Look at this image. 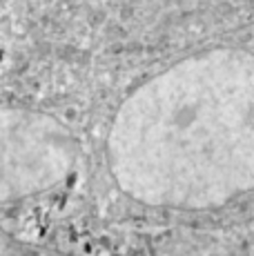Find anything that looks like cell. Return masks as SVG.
Here are the masks:
<instances>
[{"label":"cell","mask_w":254,"mask_h":256,"mask_svg":"<svg viewBox=\"0 0 254 256\" xmlns=\"http://www.w3.org/2000/svg\"><path fill=\"white\" fill-rule=\"evenodd\" d=\"M107 160L130 198L208 210L254 190V54L210 49L178 60L123 100Z\"/></svg>","instance_id":"1"},{"label":"cell","mask_w":254,"mask_h":256,"mask_svg":"<svg viewBox=\"0 0 254 256\" xmlns=\"http://www.w3.org/2000/svg\"><path fill=\"white\" fill-rule=\"evenodd\" d=\"M74 160L76 142L58 120L0 105V203L58 185Z\"/></svg>","instance_id":"2"}]
</instances>
